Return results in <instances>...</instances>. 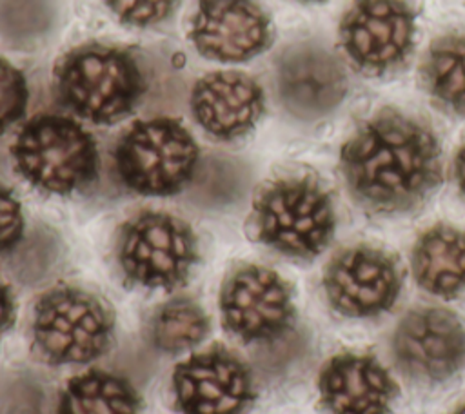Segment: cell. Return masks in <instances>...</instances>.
Listing matches in <instances>:
<instances>
[{
    "instance_id": "d6986e66",
    "label": "cell",
    "mask_w": 465,
    "mask_h": 414,
    "mask_svg": "<svg viewBox=\"0 0 465 414\" xmlns=\"http://www.w3.org/2000/svg\"><path fill=\"white\" fill-rule=\"evenodd\" d=\"M58 414H140V396L127 380L89 370L67 381Z\"/></svg>"
},
{
    "instance_id": "ac0fdd59",
    "label": "cell",
    "mask_w": 465,
    "mask_h": 414,
    "mask_svg": "<svg viewBox=\"0 0 465 414\" xmlns=\"http://www.w3.org/2000/svg\"><path fill=\"white\" fill-rule=\"evenodd\" d=\"M420 71L432 102L447 113L465 116V33L436 38L429 45Z\"/></svg>"
},
{
    "instance_id": "4316f807",
    "label": "cell",
    "mask_w": 465,
    "mask_h": 414,
    "mask_svg": "<svg viewBox=\"0 0 465 414\" xmlns=\"http://www.w3.org/2000/svg\"><path fill=\"white\" fill-rule=\"evenodd\" d=\"M454 414H465V403H463V405H461Z\"/></svg>"
},
{
    "instance_id": "5b68a950",
    "label": "cell",
    "mask_w": 465,
    "mask_h": 414,
    "mask_svg": "<svg viewBox=\"0 0 465 414\" xmlns=\"http://www.w3.org/2000/svg\"><path fill=\"white\" fill-rule=\"evenodd\" d=\"M113 330L114 320L107 305L78 287H54L33 309V349L51 365L96 360L107 350Z\"/></svg>"
},
{
    "instance_id": "44dd1931",
    "label": "cell",
    "mask_w": 465,
    "mask_h": 414,
    "mask_svg": "<svg viewBox=\"0 0 465 414\" xmlns=\"http://www.w3.org/2000/svg\"><path fill=\"white\" fill-rule=\"evenodd\" d=\"M0 414H45V392L29 374H9L0 381Z\"/></svg>"
},
{
    "instance_id": "603a6c76",
    "label": "cell",
    "mask_w": 465,
    "mask_h": 414,
    "mask_svg": "<svg viewBox=\"0 0 465 414\" xmlns=\"http://www.w3.org/2000/svg\"><path fill=\"white\" fill-rule=\"evenodd\" d=\"M105 4L122 24L149 27L165 20L178 0H105Z\"/></svg>"
},
{
    "instance_id": "8fae6325",
    "label": "cell",
    "mask_w": 465,
    "mask_h": 414,
    "mask_svg": "<svg viewBox=\"0 0 465 414\" xmlns=\"http://www.w3.org/2000/svg\"><path fill=\"white\" fill-rule=\"evenodd\" d=\"M173 394L182 414H245L254 399V383L234 352L213 347L176 365Z\"/></svg>"
},
{
    "instance_id": "7402d4cb",
    "label": "cell",
    "mask_w": 465,
    "mask_h": 414,
    "mask_svg": "<svg viewBox=\"0 0 465 414\" xmlns=\"http://www.w3.org/2000/svg\"><path fill=\"white\" fill-rule=\"evenodd\" d=\"M27 100L29 89L24 73L0 58V134L25 114Z\"/></svg>"
},
{
    "instance_id": "3957f363",
    "label": "cell",
    "mask_w": 465,
    "mask_h": 414,
    "mask_svg": "<svg viewBox=\"0 0 465 414\" xmlns=\"http://www.w3.org/2000/svg\"><path fill=\"white\" fill-rule=\"evenodd\" d=\"M256 238L298 260L318 256L336 227L332 200L312 176H285L265 185L252 205Z\"/></svg>"
},
{
    "instance_id": "e0dca14e",
    "label": "cell",
    "mask_w": 465,
    "mask_h": 414,
    "mask_svg": "<svg viewBox=\"0 0 465 414\" xmlns=\"http://www.w3.org/2000/svg\"><path fill=\"white\" fill-rule=\"evenodd\" d=\"M411 267L416 283L440 298L465 292V229L438 223L420 234L412 247Z\"/></svg>"
},
{
    "instance_id": "277c9868",
    "label": "cell",
    "mask_w": 465,
    "mask_h": 414,
    "mask_svg": "<svg viewBox=\"0 0 465 414\" xmlns=\"http://www.w3.org/2000/svg\"><path fill=\"white\" fill-rule=\"evenodd\" d=\"M15 167L33 187L69 194L98 174V147L78 122L60 114L29 120L11 145Z\"/></svg>"
},
{
    "instance_id": "4fadbf2b",
    "label": "cell",
    "mask_w": 465,
    "mask_h": 414,
    "mask_svg": "<svg viewBox=\"0 0 465 414\" xmlns=\"http://www.w3.org/2000/svg\"><path fill=\"white\" fill-rule=\"evenodd\" d=\"M274 76L282 105L302 120L327 116L347 94L343 65L316 42H298L282 51Z\"/></svg>"
},
{
    "instance_id": "9a60e30c",
    "label": "cell",
    "mask_w": 465,
    "mask_h": 414,
    "mask_svg": "<svg viewBox=\"0 0 465 414\" xmlns=\"http://www.w3.org/2000/svg\"><path fill=\"white\" fill-rule=\"evenodd\" d=\"M263 109L262 87L238 71L209 73L191 91L194 120L220 140H234L247 134L263 114Z\"/></svg>"
},
{
    "instance_id": "2e32d148",
    "label": "cell",
    "mask_w": 465,
    "mask_h": 414,
    "mask_svg": "<svg viewBox=\"0 0 465 414\" xmlns=\"http://www.w3.org/2000/svg\"><path fill=\"white\" fill-rule=\"evenodd\" d=\"M318 390L331 414H387L396 398V383L387 369L372 356L352 352L325 363Z\"/></svg>"
},
{
    "instance_id": "52a82bcc",
    "label": "cell",
    "mask_w": 465,
    "mask_h": 414,
    "mask_svg": "<svg viewBox=\"0 0 465 414\" xmlns=\"http://www.w3.org/2000/svg\"><path fill=\"white\" fill-rule=\"evenodd\" d=\"M198 145L191 133L173 118L136 122L114 149L120 182L145 196H171L193 178Z\"/></svg>"
},
{
    "instance_id": "6da1fadb",
    "label": "cell",
    "mask_w": 465,
    "mask_h": 414,
    "mask_svg": "<svg viewBox=\"0 0 465 414\" xmlns=\"http://www.w3.org/2000/svg\"><path fill=\"white\" fill-rule=\"evenodd\" d=\"M340 169L358 205L380 214L420 207L441 182V151L429 125L381 109L345 142Z\"/></svg>"
},
{
    "instance_id": "484cf974",
    "label": "cell",
    "mask_w": 465,
    "mask_h": 414,
    "mask_svg": "<svg viewBox=\"0 0 465 414\" xmlns=\"http://www.w3.org/2000/svg\"><path fill=\"white\" fill-rule=\"evenodd\" d=\"M452 172H454V180H456V185H458L460 192L465 196V143L456 153Z\"/></svg>"
},
{
    "instance_id": "30bf717a",
    "label": "cell",
    "mask_w": 465,
    "mask_h": 414,
    "mask_svg": "<svg viewBox=\"0 0 465 414\" xmlns=\"http://www.w3.org/2000/svg\"><path fill=\"white\" fill-rule=\"evenodd\" d=\"M400 289L398 261L371 245L340 251L323 272V291L331 307L351 318H371L389 310Z\"/></svg>"
},
{
    "instance_id": "ba28073f",
    "label": "cell",
    "mask_w": 465,
    "mask_h": 414,
    "mask_svg": "<svg viewBox=\"0 0 465 414\" xmlns=\"http://www.w3.org/2000/svg\"><path fill=\"white\" fill-rule=\"evenodd\" d=\"M220 312L223 327L240 341H274L289 330L294 318L291 287L272 269L238 267L223 281Z\"/></svg>"
},
{
    "instance_id": "7c38bea8",
    "label": "cell",
    "mask_w": 465,
    "mask_h": 414,
    "mask_svg": "<svg viewBox=\"0 0 465 414\" xmlns=\"http://www.w3.org/2000/svg\"><path fill=\"white\" fill-rule=\"evenodd\" d=\"M400 369L421 381H443L465 361V329L445 309L418 307L407 312L392 336Z\"/></svg>"
},
{
    "instance_id": "7a4b0ae2",
    "label": "cell",
    "mask_w": 465,
    "mask_h": 414,
    "mask_svg": "<svg viewBox=\"0 0 465 414\" xmlns=\"http://www.w3.org/2000/svg\"><path fill=\"white\" fill-rule=\"evenodd\" d=\"M54 84L64 105L94 123L125 118L145 89L134 58L102 44H87L64 54L54 67Z\"/></svg>"
},
{
    "instance_id": "8992f818",
    "label": "cell",
    "mask_w": 465,
    "mask_h": 414,
    "mask_svg": "<svg viewBox=\"0 0 465 414\" xmlns=\"http://www.w3.org/2000/svg\"><path fill=\"white\" fill-rule=\"evenodd\" d=\"M114 256L127 283L171 291L187 281L198 261V240L187 222L142 211L118 229Z\"/></svg>"
},
{
    "instance_id": "d4e9b609",
    "label": "cell",
    "mask_w": 465,
    "mask_h": 414,
    "mask_svg": "<svg viewBox=\"0 0 465 414\" xmlns=\"http://www.w3.org/2000/svg\"><path fill=\"white\" fill-rule=\"evenodd\" d=\"M16 318V305L11 287L0 278V340L13 327Z\"/></svg>"
},
{
    "instance_id": "cb8c5ba5",
    "label": "cell",
    "mask_w": 465,
    "mask_h": 414,
    "mask_svg": "<svg viewBox=\"0 0 465 414\" xmlns=\"http://www.w3.org/2000/svg\"><path fill=\"white\" fill-rule=\"evenodd\" d=\"M24 236L22 205L5 185L0 183V254L13 251Z\"/></svg>"
},
{
    "instance_id": "9c48e42d",
    "label": "cell",
    "mask_w": 465,
    "mask_h": 414,
    "mask_svg": "<svg viewBox=\"0 0 465 414\" xmlns=\"http://www.w3.org/2000/svg\"><path fill=\"white\" fill-rule=\"evenodd\" d=\"M414 11L403 0H354L340 22V42L367 74L400 69L414 47Z\"/></svg>"
},
{
    "instance_id": "ffe728a7",
    "label": "cell",
    "mask_w": 465,
    "mask_h": 414,
    "mask_svg": "<svg viewBox=\"0 0 465 414\" xmlns=\"http://www.w3.org/2000/svg\"><path fill=\"white\" fill-rule=\"evenodd\" d=\"M209 332L205 310L191 298H174L160 305L149 321L151 343L169 354L198 345Z\"/></svg>"
},
{
    "instance_id": "5bb4252c",
    "label": "cell",
    "mask_w": 465,
    "mask_h": 414,
    "mask_svg": "<svg viewBox=\"0 0 465 414\" xmlns=\"http://www.w3.org/2000/svg\"><path fill=\"white\" fill-rule=\"evenodd\" d=\"M194 49L216 62H245L271 45L267 15L251 0H200L191 24Z\"/></svg>"
}]
</instances>
